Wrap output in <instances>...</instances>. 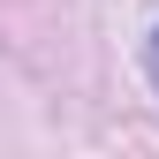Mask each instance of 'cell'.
<instances>
[{
	"mask_svg": "<svg viewBox=\"0 0 159 159\" xmlns=\"http://www.w3.org/2000/svg\"><path fill=\"white\" fill-rule=\"evenodd\" d=\"M152 76H159V38H152Z\"/></svg>",
	"mask_w": 159,
	"mask_h": 159,
	"instance_id": "6da1fadb",
	"label": "cell"
}]
</instances>
